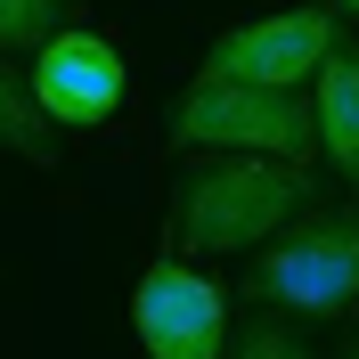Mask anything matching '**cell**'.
I'll list each match as a JSON object with an SVG mask.
<instances>
[{"label": "cell", "mask_w": 359, "mask_h": 359, "mask_svg": "<svg viewBox=\"0 0 359 359\" xmlns=\"http://www.w3.org/2000/svg\"><path fill=\"white\" fill-rule=\"evenodd\" d=\"M311 172L286 156H221L172 188V245L180 253H245L269 245L286 221H302Z\"/></svg>", "instance_id": "cell-1"}, {"label": "cell", "mask_w": 359, "mask_h": 359, "mask_svg": "<svg viewBox=\"0 0 359 359\" xmlns=\"http://www.w3.org/2000/svg\"><path fill=\"white\" fill-rule=\"evenodd\" d=\"M359 302V204L343 212H302L262 245L253 269V311L286 318H343Z\"/></svg>", "instance_id": "cell-2"}, {"label": "cell", "mask_w": 359, "mask_h": 359, "mask_svg": "<svg viewBox=\"0 0 359 359\" xmlns=\"http://www.w3.org/2000/svg\"><path fill=\"white\" fill-rule=\"evenodd\" d=\"M172 147H204V156H286L302 163L318 147L311 98L302 90H262V82H212L172 98Z\"/></svg>", "instance_id": "cell-3"}, {"label": "cell", "mask_w": 359, "mask_h": 359, "mask_svg": "<svg viewBox=\"0 0 359 359\" xmlns=\"http://www.w3.org/2000/svg\"><path fill=\"white\" fill-rule=\"evenodd\" d=\"M33 107L57 123V131H98L114 107H123V90H131V66H123V49L107 41V33H82V25H66V33H49L41 49H33Z\"/></svg>", "instance_id": "cell-4"}, {"label": "cell", "mask_w": 359, "mask_h": 359, "mask_svg": "<svg viewBox=\"0 0 359 359\" xmlns=\"http://www.w3.org/2000/svg\"><path fill=\"white\" fill-rule=\"evenodd\" d=\"M131 327L147 359H221L229 351V294L188 262H156L131 294Z\"/></svg>", "instance_id": "cell-5"}, {"label": "cell", "mask_w": 359, "mask_h": 359, "mask_svg": "<svg viewBox=\"0 0 359 359\" xmlns=\"http://www.w3.org/2000/svg\"><path fill=\"white\" fill-rule=\"evenodd\" d=\"M343 41L335 8H286V17H262V25H237L204 49V74L212 82H262V90H302L327 49Z\"/></svg>", "instance_id": "cell-6"}, {"label": "cell", "mask_w": 359, "mask_h": 359, "mask_svg": "<svg viewBox=\"0 0 359 359\" xmlns=\"http://www.w3.org/2000/svg\"><path fill=\"white\" fill-rule=\"evenodd\" d=\"M311 131L327 147V172H343L359 188V49L335 41L327 66L311 74Z\"/></svg>", "instance_id": "cell-7"}, {"label": "cell", "mask_w": 359, "mask_h": 359, "mask_svg": "<svg viewBox=\"0 0 359 359\" xmlns=\"http://www.w3.org/2000/svg\"><path fill=\"white\" fill-rule=\"evenodd\" d=\"M0 147L25 156V163H49V156H57V123L33 107V90H25L17 74H0Z\"/></svg>", "instance_id": "cell-8"}, {"label": "cell", "mask_w": 359, "mask_h": 359, "mask_svg": "<svg viewBox=\"0 0 359 359\" xmlns=\"http://www.w3.org/2000/svg\"><path fill=\"white\" fill-rule=\"evenodd\" d=\"M66 25H74V0H0V57H25Z\"/></svg>", "instance_id": "cell-9"}, {"label": "cell", "mask_w": 359, "mask_h": 359, "mask_svg": "<svg viewBox=\"0 0 359 359\" xmlns=\"http://www.w3.org/2000/svg\"><path fill=\"white\" fill-rule=\"evenodd\" d=\"M221 359H318V351H311V335H302L286 311H253L245 327L229 335V351H221Z\"/></svg>", "instance_id": "cell-10"}, {"label": "cell", "mask_w": 359, "mask_h": 359, "mask_svg": "<svg viewBox=\"0 0 359 359\" xmlns=\"http://www.w3.org/2000/svg\"><path fill=\"white\" fill-rule=\"evenodd\" d=\"M335 8H343V17H359V0H335Z\"/></svg>", "instance_id": "cell-11"}, {"label": "cell", "mask_w": 359, "mask_h": 359, "mask_svg": "<svg viewBox=\"0 0 359 359\" xmlns=\"http://www.w3.org/2000/svg\"><path fill=\"white\" fill-rule=\"evenodd\" d=\"M343 359H359V335H351V343H343Z\"/></svg>", "instance_id": "cell-12"}]
</instances>
